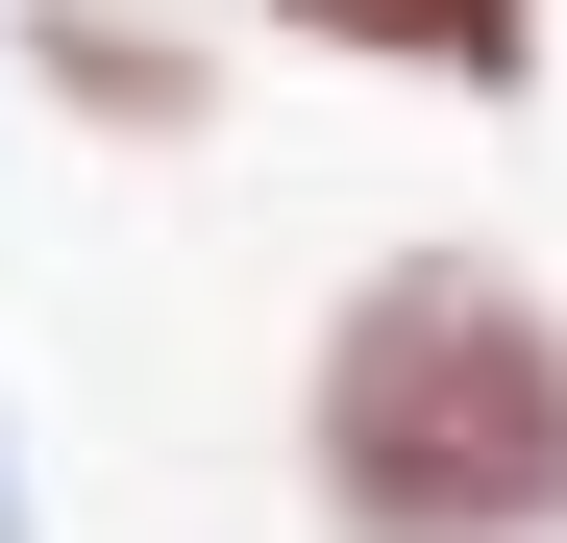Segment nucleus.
Here are the masks:
<instances>
[{
	"label": "nucleus",
	"instance_id": "obj_1",
	"mask_svg": "<svg viewBox=\"0 0 567 543\" xmlns=\"http://www.w3.org/2000/svg\"><path fill=\"white\" fill-rule=\"evenodd\" d=\"M297 519L321 543H567V297L518 247H370L297 346Z\"/></svg>",
	"mask_w": 567,
	"mask_h": 543
},
{
	"label": "nucleus",
	"instance_id": "obj_2",
	"mask_svg": "<svg viewBox=\"0 0 567 543\" xmlns=\"http://www.w3.org/2000/svg\"><path fill=\"white\" fill-rule=\"evenodd\" d=\"M0 50H25V100L100 124V148H198L223 124V50L173 25V0H0Z\"/></svg>",
	"mask_w": 567,
	"mask_h": 543
},
{
	"label": "nucleus",
	"instance_id": "obj_3",
	"mask_svg": "<svg viewBox=\"0 0 567 543\" xmlns=\"http://www.w3.org/2000/svg\"><path fill=\"white\" fill-rule=\"evenodd\" d=\"M271 50L321 74H395V100H543V25L567 0H247Z\"/></svg>",
	"mask_w": 567,
	"mask_h": 543
},
{
	"label": "nucleus",
	"instance_id": "obj_4",
	"mask_svg": "<svg viewBox=\"0 0 567 543\" xmlns=\"http://www.w3.org/2000/svg\"><path fill=\"white\" fill-rule=\"evenodd\" d=\"M0 543H50V519H25V420H0Z\"/></svg>",
	"mask_w": 567,
	"mask_h": 543
}]
</instances>
